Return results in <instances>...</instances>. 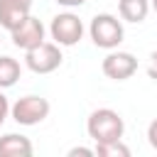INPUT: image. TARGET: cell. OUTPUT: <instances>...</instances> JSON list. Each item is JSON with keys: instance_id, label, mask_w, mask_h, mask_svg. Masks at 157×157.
Listing matches in <instances>:
<instances>
[{"instance_id": "6da1fadb", "label": "cell", "mask_w": 157, "mask_h": 157, "mask_svg": "<svg viewBox=\"0 0 157 157\" xmlns=\"http://www.w3.org/2000/svg\"><path fill=\"white\" fill-rule=\"evenodd\" d=\"M86 130H88V137L96 145L118 142V140H123L125 123H123V118H120L118 110H113V108H98V110H93L88 115Z\"/></svg>"}, {"instance_id": "7a4b0ae2", "label": "cell", "mask_w": 157, "mask_h": 157, "mask_svg": "<svg viewBox=\"0 0 157 157\" xmlns=\"http://www.w3.org/2000/svg\"><path fill=\"white\" fill-rule=\"evenodd\" d=\"M88 34H91V42L101 49H115L120 42H123V22L115 17V15H108V12H101L91 20L88 25Z\"/></svg>"}, {"instance_id": "3957f363", "label": "cell", "mask_w": 157, "mask_h": 157, "mask_svg": "<svg viewBox=\"0 0 157 157\" xmlns=\"http://www.w3.org/2000/svg\"><path fill=\"white\" fill-rule=\"evenodd\" d=\"M49 115V101L42 96H22L10 105V118L17 125H37Z\"/></svg>"}, {"instance_id": "277c9868", "label": "cell", "mask_w": 157, "mask_h": 157, "mask_svg": "<svg viewBox=\"0 0 157 157\" xmlns=\"http://www.w3.org/2000/svg\"><path fill=\"white\" fill-rule=\"evenodd\" d=\"M61 49L56 42H42L39 47L25 52V64L34 74H52L61 66Z\"/></svg>"}, {"instance_id": "5b68a950", "label": "cell", "mask_w": 157, "mask_h": 157, "mask_svg": "<svg viewBox=\"0 0 157 157\" xmlns=\"http://www.w3.org/2000/svg\"><path fill=\"white\" fill-rule=\"evenodd\" d=\"M49 34L59 47H74L83 37V22L74 12H59L49 25Z\"/></svg>"}, {"instance_id": "8992f818", "label": "cell", "mask_w": 157, "mask_h": 157, "mask_svg": "<svg viewBox=\"0 0 157 157\" xmlns=\"http://www.w3.org/2000/svg\"><path fill=\"white\" fill-rule=\"evenodd\" d=\"M10 37H12V44L17 49L29 52V49H34V47H39L44 42V25H42V20H37L34 15H29L20 27H15L10 32Z\"/></svg>"}, {"instance_id": "52a82bcc", "label": "cell", "mask_w": 157, "mask_h": 157, "mask_svg": "<svg viewBox=\"0 0 157 157\" xmlns=\"http://www.w3.org/2000/svg\"><path fill=\"white\" fill-rule=\"evenodd\" d=\"M103 74L113 81H128L135 71H137V59L130 52H110L103 64H101Z\"/></svg>"}, {"instance_id": "ba28073f", "label": "cell", "mask_w": 157, "mask_h": 157, "mask_svg": "<svg viewBox=\"0 0 157 157\" xmlns=\"http://www.w3.org/2000/svg\"><path fill=\"white\" fill-rule=\"evenodd\" d=\"M29 7L32 2H25V0H0V27L7 32L20 27L29 17Z\"/></svg>"}, {"instance_id": "9c48e42d", "label": "cell", "mask_w": 157, "mask_h": 157, "mask_svg": "<svg viewBox=\"0 0 157 157\" xmlns=\"http://www.w3.org/2000/svg\"><path fill=\"white\" fill-rule=\"evenodd\" d=\"M34 152L32 140L17 132L0 135V157H29Z\"/></svg>"}, {"instance_id": "30bf717a", "label": "cell", "mask_w": 157, "mask_h": 157, "mask_svg": "<svg viewBox=\"0 0 157 157\" xmlns=\"http://www.w3.org/2000/svg\"><path fill=\"white\" fill-rule=\"evenodd\" d=\"M150 0H118V12L125 22H132V25H140L147 12H150Z\"/></svg>"}, {"instance_id": "8fae6325", "label": "cell", "mask_w": 157, "mask_h": 157, "mask_svg": "<svg viewBox=\"0 0 157 157\" xmlns=\"http://www.w3.org/2000/svg\"><path fill=\"white\" fill-rule=\"evenodd\" d=\"M22 69H20V61L12 59V56H0V88H10L17 83Z\"/></svg>"}, {"instance_id": "7c38bea8", "label": "cell", "mask_w": 157, "mask_h": 157, "mask_svg": "<svg viewBox=\"0 0 157 157\" xmlns=\"http://www.w3.org/2000/svg\"><path fill=\"white\" fill-rule=\"evenodd\" d=\"M93 150H96L98 157H128L130 155V150L123 145V140H118V142H103V145H96Z\"/></svg>"}, {"instance_id": "4fadbf2b", "label": "cell", "mask_w": 157, "mask_h": 157, "mask_svg": "<svg viewBox=\"0 0 157 157\" xmlns=\"http://www.w3.org/2000/svg\"><path fill=\"white\" fill-rule=\"evenodd\" d=\"M7 115H10V103H7V96H5L2 88H0V128H2V123H5Z\"/></svg>"}, {"instance_id": "5bb4252c", "label": "cell", "mask_w": 157, "mask_h": 157, "mask_svg": "<svg viewBox=\"0 0 157 157\" xmlns=\"http://www.w3.org/2000/svg\"><path fill=\"white\" fill-rule=\"evenodd\" d=\"M147 76L152 81H157V52L150 54V61H147Z\"/></svg>"}, {"instance_id": "9a60e30c", "label": "cell", "mask_w": 157, "mask_h": 157, "mask_svg": "<svg viewBox=\"0 0 157 157\" xmlns=\"http://www.w3.org/2000/svg\"><path fill=\"white\" fill-rule=\"evenodd\" d=\"M147 140H150V145L157 150V118L150 123V128H147Z\"/></svg>"}, {"instance_id": "2e32d148", "label": "cell", "mask_w": 157, "mask_h": 157, "mask_svg": "<svg viewBox=\"0 0 157 157\" xmlns=\"http://www.w3.org/2000/svg\"><path fill=\"white\" fill-rule=\"evenodd\" d=\"M59 5H64V7H81L83 2H88V0H56Z\"/></svg>"}, {"instance_id": "e0dca14e", "label": "cell", "mask_w": 157, "mask_h": 157, "mask_svg": "<svg viewBox=\"0 0 157 157\" xmlns=\"http://www.w3.org/2000/svg\"><path fill=\"white\" fill-rule=\"evenodd\" d=\"M69 155H96V150H86V147H74V150H69Z\"/></svg>"}, {"instance_id": "ac0fdd59", "label": "cell", "mask_w": 157, "mask_h": 157, "mask_svg": "<svg viewBox=\"0 0 157 157\" xmlns=\"http://www.w3.org/2000/svg\"><path fill=\"white\" fill-rule=\"evenodd\" d=\"M150 5H152V10L157 12V0H150Z\"/></svg>"}, {"instance_id": "d6986e66", "label": "cell", "mask_w": 157, "mask_h": 157, "mask_svg": "<svg viewBox=\"0 0 157 157\" xmlns=\"http://www.w3.org/2000/svg\"><path fill=\"white\" fill-rule=\"evenodd\" d=\"M25 2H32V0H25Z\"/></svg>"}]
</instances>
